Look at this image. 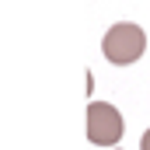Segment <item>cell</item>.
<instances>
[{
    "instance_id": "6da1fadb",
    "label": "cell",
    "mask_w": 150,
    "mask_h": 150,
    "mask_svg": "<svg viewBox=\"0 0 150 150\" xmlns=\"http://www.w3.org/2000/svg\"><path fill=\"white\" fill-rule=\"evenodd\" d=\"M143 49H147L143 28H140V25H129V21L112 25V28L105 32V38H101V52H105V59L115 63V67L136 63V59L143 56Z\"/></svg>"
},
{
    "instance_id": "7a4b0ae2",
    "label": "cell",
    "mask_w": 150,
    "mask_h": 150,
    "mask_svg": "<svg viewBox=\"0 0 150 150\" xmlns=\"http://www.w3.org/2000/svg\"><path fill=\"white\" fill-rule=\"evenodd\" d=\"M122 133H126V122H122V115L115 112L108 101H91L87 105V140L91 143L115 150Z\"/></svg>"
},
{
    "instance_id": "3957f363",
    "label": "cell",
    "mask_w": 150,
    "mask_h": 150,
    "mask_svg": "<svg viewBox=\"0 0 150 150\" xmlns=\"http://www.w3.org/2000/svg\"><path fill=\"white\" fill-rule=\"evenodd\" d=\"M140 150H150V129L143 133V136H140Z\"/></svg>"
}]
</instances>
